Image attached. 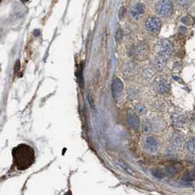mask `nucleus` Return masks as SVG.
<instances>
[{
	"instance_id": "nucleus-1",
	"label": "nucleus",
	"mask_w": 195,
	"mask_h": 195,
	"mask_svg": "<svg viewBox=\"0 0 195 195\" xmlns=\"http://www.w3.org/2000/svg\"><path fill=\"white\" fill-rule=\"evenodd\" d=\"M13 164L19 171H24L32 166L35 161L33 147L26 144H20L12 150Z\"/></svg>"
},
{
	"instance_id": "nucleus-2",
	"label": "nucleus",
	"mask_w": 195,
	"mask_h": 195,
	"mask_svg": "<svg viewBox=\"0 0 195 195\" xmlns=\"http://www.w3.org/2000/svg\"><path fill=\"white\" fill-rule=\"evenodd\" d=\"M174 6L171 0H160L156 5L155 10L158 15L164 17L170 16L173 14Z\"/></svg>"
},
{
	"instance_id": "nucleus-3",
	"label": "nucleus",
	"mask_w": 195,
	"mask_h": 195,
	"mask_svg": "<svg viewBox=\"0 0 195 195\" xmlns=\"http://www.w3.org/2000/svg\"><path fill=\"white\" fill-rule=\"evenodd\" d=\"M158 55L168 58L172 55L174 51V46L171 41L168 40H161L156 47Z\"/></svg>"
},
{
	"instance_id": "nucleus-4",
	"label": "nucleus",
	"mask_w": 195,
	"mask_h": 195,
	"mask_svg": "<svg viewBox=\"0 0 195 195\" xmlns=\"http://www.w3.org/2000/svg\"><path fill=\"white\" fill-rule=\"evenodd\" d=\"M161 27V21L158 18L150 17L145 22V27L147 30L153 33H157L159 32Z\"/></svg>"
},
{
	"instance_id": "nucleus-5",
	"label": "nucleus",
	"mask_w": 195,
	"mask_h": 195,
	"mask_svg": "<svg viewBox=\"0 0 195 195\" xmlns=\"http://www.w3.org/2000/svg\"><path fill=\"white\" fill-rule=\"evenodd\" d=\"M111 90H112L113 96L116 99V100H118L120 97L122 96L123 90V84L122 81L118 78L115 79L113 81Z\"/></svg>"
},
{
	"instance_id": "nucleus-6",
	"label": "nucleus",
	"mask_w": 195,
	"mask_h": 195,
	"mask_svg": "<svg viewBox=\"0 0 195 195\" xmlns=\"http://www.w3.org/2000/svg\"><path fill=\"white\" fill-rule=\"evenodd\" d=\"M158 141L153 136L147 137L145 140V147L150 153H156L158 150Z\"/></svg>"
},
{
	"instance_id": "nucleus-7",
	"label": "nucleus",
	"mask_w": 195,
	"mask_h": 195,
	"mask_svg": "<svg viewBox=\"0 0 195 195\" xmlns=\"http://www.w3.org/2000/svg\"><path fill=\"white\" fill-rule=\"evenodd\" d=\"M145 11V7L142 4H137L134 5L131 9V14L134 17H137V16H141L144 14Z\"/></svg>"
},
{
	"instance_id": "nucleus-8",
	"label": "nucleus",
	"mask_w": 195,
	"mask_h": 195,
	"mask_svg": "<svg viewBox=\"0 0 195 195\" xmlns=\"http://www.w3.org/2000/svg\"><path fill=\"white\" fill-rule=\"evenodd\" d=\"M183 138L180 134H175L172 138V145L174 147L175 150L178 149H181L183 147Z\"/></svg>"
},
{
	"instance_id": "nucleus-9",
	"label": "nucleus",
	"mask_w": 195,
	"mask_h": 195,
	"mask_svg": "<svg viewBox=\"0 0 195 195\" xmlns=\"http://www.w3.org/2000/svg\"><path fill=\"white\" fill-rule=\"evenodd\" d=\"M167 63V59L165 57H161V56L158 55V57L155 58V61H154V66H155V68L156 69V70L161 71L163 70L164 69L165 66H166Z\"/></svg>"
},
{
	"instance_id": "nucleus-10",
	"label": "nucleus",
	"mask_w": 195,
	"mask_h": 195,
	"mask_svg": "<svg viewBox=\"0 0 195 195\" xmlns=\"http://www.w3.org/2000/svg\"><path fill=\"white\" fill-rule=\"evenodd\" d=\"M157 89H158V93L161 94H167L169 91V90H170V85H169V83L166 80H162L158 83Z\"/></svg>"
},
{
	"instance_id": "nucleus-11",
	"label": "nucleus",
	"mask_w": 195,
	"mask_h": 195,
	"mask_svg": "<svg viewBox=\"0 0 195 195\" xmlns=\"http://www.w3.org/2000/svg\"><path fill=\"white\" fill-rule=\"evenodd\" d=\"M129 122L134 128H137L139 125V121L138 117L134 113L130 112L129 115Z\"/></svg>"
},
{
	"instance_id": "nucleus-12",
	"label": "nucleus",
	"mask_w": 195,
	"mask_h": 195,
	"mask_svg": "<svg viewBox=\"0 0 195 195\" xmlns=\"http://www.w3.org/2000/svg\"><path fill=\"white\" fill-rule=\"evenodd\" d=\"M147 46L145 43H141L137 47V52L139 57H144L147 54Z\"/></svg>"
},
{
	"instance_id": "nucleus-13",
	"label": "nucleus",
	"mask_w": 195,
	"mask_h": 195,
	"mask_svg": "<svg viewBox=\"0 0 195 195\" xmlns=\"http://www.w3.org/2000/svg\"><path fill=\"white\" fill-rule=\"evenodd\" d=\"M118 162H119V164L120 165L121 167L123 169L125 170V171L129 173V174L132 175H135V173H134V170L132 169L131 167V166H129V165L127 163H126L125 161H122V160H119Z\"/></svg>"
},
{
	"instance_id": "nucleus-14",
	"label": "nucleus",
	"mask_w": 195,
	"mask_h": 195,
	"mask_svg": "<svg viewBox=\"0 0 195 195\" xmlns=\"http://www.w3.org/2000/svg\"><path fill=\"white\" fill-rule=\"evenodd\" d=\"M187 148L188 151H189L191 154L195 155V138H191V139L188 142Z\"/></svg>"
},
{
	"instance_id": "nucleus-15",
	"label": "nucleus",
	"mask_w": 195,
	"mask_h": 195,
	"mask_svg": "<svg viewBox=\"0 0 195 195\" xmlns=\"http://www.w3.org/2000/svg\"><path fill=\"white\" fill-rule=\"evenodd\" d=\"M192 1L193 0H175V2L181 6L189 5H191V3L192 2Z\"/></svg>"
},
{
	"instance_id": "nucleus-16",
	"label": "nucleus",
	"mask_w": 195,
	"mask_h": 195,
	"mask_svg": "<svg viewBox=\"0 0 195 195\" xmlns=\"http://www.w3.org/2000/svg\"><path fill=\"white\" fill-rule=\"evenodd\" d=\"M174 120L175 121L176 125H182L183 123H184L185 118L182 115H180V116H177Z\"/></svg>"
},
{
	"instance_id": "nucleus-17",
	"label": "nucleus",
	"mask_w": 195,
	"mask_h": 195,
	"mask_svg": "<svg viewBox=\"0 0 195 195\" xmlns=\"http://www.w3.org/2000/svg\"><path fill=\"white\" fill-rule=\"evenodd\" d=\"M136 108H137V111H138L139 113H142V114H145V113H146L147 109L145 106H144V105H137Z\"/></svg>"
},
{
	"instance_id": "nucleus-18",
	"label": "nucleus",
	"mask_w": 195,
	"mask_h": 195,
	"mask_svg": "<svg viewBox=\"0 0 195 195\" xmlns=\"http://www.w3.org/2000/svg\"><path fill=\"white\" fill-rule=\"evenodd\" d=\"M184 179L187 181H191L195 179V173L194 172H187L184 176Z\"/></svg>"
},
{
	"instance_id": "nucleus-19",
	"label": "nucleus",
	"mask_w": 195,
	"mask_h": 195,
	"mask_svg": "<svg viewBox=\"0 0 195 195\" xmlns=\"http://www.w3.org/2000/svg\"><path fill=\"white\" fill-rule=\"evenodd\" d=\"M77 78H78V82H79L81 86H83V77H82V69H79L78 72H77Z\"/></svg>"
},
{
	"instance_id": "nucleus-20",
	"label": "nucleus",
	"mask_w": 195,
	"mask_h": 195,
	"mask_svg": "<svg viewBox=\"0 0 195 195\" xmlns=\"http://www.w3.org/2000/svg\"><path fill=\"white\" fill-rule=\"evenodd\" d=\"M126 13V9L125 7H123L120 8V10L119 11V18L120 19H122L125 16V14Z\"/></svg>"
},
{
	"instance_id": "nucleus-21",
	"label": "nucleus",
	"mask_w": 195,
	"mask_h": 195,
	"mask_svg": "<svg viewBox=\"0 0 195 195\" xmlns=\"http://www.w3.org/2000/svg\"><path fill=\"white\" fill-rule=\"evenodd\" d=\"M123 37V32L122 30H121V29H118V30L117 31V32H116V40L117 41H120L121 39H122Z\"/></svg>"
},
{
	"instance_id": "nucleus-22",
	"label": "nucleus",
	"mask_w": 195,
	"mask_h": 195,
	"mask_svg": "<svg viewBox=\"0 0 195 195\" xmlns=\"http://www.w3.org/2000/svg\"><path fill=\"white\" fill-rule=\"evenodd\" d=\"M14 69H15V73L19 72V69H20V63H19V60H18L17 62H16Z\"/></svg>"
},
{
	"instance_id": "nucleus-23",
	"label": "nucleus",
	"mask_w": 195,
	"mask_h": 195,
	"mask_svg": "<svg viewBox=\"0 0 195 195\" xmlns=\"http://www.w3.org/2000/svg\"><path fill=\"white\" fill-rule=\"evenodd\" d=\"M33 33H34V36H38L39 35H40V30H39V29H35V30L33 32Z\"/></svg>"
},
{
	"instance_id": "nucleus-24",
	"label": "nucleus",
	"mask_w": 195,
	"mask_h": 195,
	"mask_svg": "<svg viewBox=\"0 0 195 195\" xmlns=\"http://www.w3.org/2000/svg\"><path fill=\"white\" fill-rule=\"evenodd\" d=\"M29 0H21V2H29Z\"/></svg>"
}]
</instances>
